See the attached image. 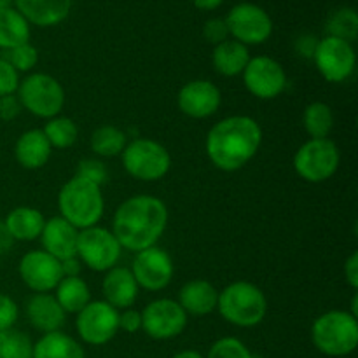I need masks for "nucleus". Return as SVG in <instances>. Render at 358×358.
Wrapping results in <instances>:
<instances>
[{
	"mask_svg": "<svg viewBox=\"0 0 358 358\" xmlns=\"http://www.w3.org/2000/svg\"><path fill=\"white\" fill-rule=\"evenodd\" d=\"M122 166L136 180L156 182L170 171L171 157L163 143L150 138H135L121 154Z\"/></svg>",
	"mask_w": 358,
	"mask_h": 358,
	"instance_id": "0eeeda50",
	"label": "nucleus"
},
{
	"mask_svg": "<svg viewBox=\"0 0 358 358\" xmlns=\"http://www.w3.org/2000/svg\"><path fill=\"white\" fill-rule=\"evenodd\" d=\"M222 2L224 0H192L199 10H215Z\"/></svg>",
	"mask_w": 358,
	"mask_h": 358,
	"instance_id": "49530a36",
	"label": "nucleus"
},
{
	"mask_svg": "<svg viewBox=\"0 0 358 358\" xmlns=\"http://www.w3.org/2000/svg\"><path fill=\"white\" fill-rule=\"evenodd\" d=\"M229 35L234 41L248 45H257L268 41L273 34V20L261 6L252 2L236 3L224 17Z\"/></svg>",
	"mask_w": 358,
	"mask_h": 358,
	"instance_id": "9d476101",
	"label": "nucleus"
},
{
	"mask_svg": "<svg viewBox=\"0 0 358 358\" xmlns=\"http://www.w3.org/2000/svg\"><path fill=\"white\" fill-rule=\"evenodd\" d=\"M76 329L79 338L87 345H107L119 331V310L105 301H91L77 313Z\"/></svg>",
	"mask_w": 358,
	"mask_h": 358,
	"instance_id": "9b49d317",
	"label": "nucleus"
},
{
	"mask_svg": "<svg viewBox=\"0 0 358 358\" xmlns=\"http://www.w3.org/2000/svg\"><path fill=\"white\" fill-rule=\"evenodd\" d=\"M339 149L329 138H311L297 149L294 156V170L303 180L320 184L338 171Z\"/></svg>",
	"mask_w": 358,
	"mask_h": 358,
	"instance_id": "6e6552de",
	"label": "nucleus"
},
{
	"mask_svg": "<svg viewBox=\"0 0 358 358\" xmlns=\"http://www.w3.org/2000/svg\"><path fill=\"white\" fill-rule=\"evenodd\" d=\"M59 217L72 224L76 229L83 231L93 227L103 217V194L100 185L73 175L58 194Z\"/></svg>",
	"mask_w": 358,
	"mask_h": 358,
	"instance_id": "7ed1b4c3",
	"label": "nucleus"
},
{
	"mask_svg": "<svg viewBox=\"0 0 358 358\" xmlns=\"http://www.w3.org/2000/svg\"><path fill=\"white\" fill-rule=\"evenodd\" d=\"M31 358H86V355L76 339L58 331L38 339L37 345H34Z\"/></svg>",
	"mask_w": 358,
	"mask_h": 358,
	"instance_id": "a878e982",
	"label": "nucleus"
},
{
	"mask_svg": "<svg viewBox=\"0 0 358 358\" xmlns=\"http://www.w3.org/2000/svg\"><path fill=\"white\" fill-rule=\"evenodd\" d=\"M138 283L133 276L131 269L115 266L108 269L101 282V292H103L105 303L114 306L115 310H126L135 304L138 299Z\"/></svg>",
	"mask_w": 358,
	"mask_h": 358,
	"instance_id": "6ab92c4d",
	"label": "nucleus"
},
{
	"mask_svg": "<svg viewBox=\"0 0 358 358\" xmlns=\"http://www.w3.org/2000/svg\"><path fill=\"white\" fill-rule=\"evenodd\" d=\"M303 126L311 138H327L334 128V115L324 101H313L303 114Z\"/></svg>",
	"mask_w": 358,
	"mask_h": 358,
	"instance_id": "c85d7f7f",
	"label": "nucleus"
},
{
	"mask_svg": "<svg viewBox=\"0 0 358 358\" xmlns=\"http://www.w3.org/2000/svg\"><path fill=\"white\" fill-rule=\"evenodd\" d=\"M14 9L31 24L56 27L69 17L72 0H14Z\"/></svg>",
	"mask_w": 358,
	"mask_h": 358,
	"instance_id": "aec40b11",
	"label": "nucleus"
},
{
	"mask_svg": "<svg viewBox=\"0 0 358 358\" xmlns=\"http://www.w3.org/2000/svg\"><path fill=\"white\" fill-rule=\"evenodd\" d=\"M327 35L343 38L352 44L358 35V14L355 9L343 7L332 13L327 21Z\"/></svg>",
	"mask_w": 358,
	"mask_h": 358,
	"instance_id": "2f4dec72",
	"label": "nucleus"
},
{
	"mask_svg": "<svg viewBox=\"0 0 358 358\" xmlns=\"http://www.w3.org/2000/svg\"><path fill=\"white\" fill-rule=\"evenodd\" d=\"M30 41V23L14 7L0 9V49L7 51Z\"/></svg>",
	"mask_w": 358,
	"mask_h": 358,
	"instance_id": "cd10ccee",
	"label": "nucleus"
},
{
	"mask_svg": "<svg viewBox=\"0 0 358 358\" xmlns=\"http://www.w3.org/2000/svg\"><path fill=\"white\" fill-rule=\"evenodd\" d=\"M245 87L261 100H273L287 87V73L276 59L269 56L250 58L243 70Z\"/></svg>",
	"mask_w": 358,
	"mask_h": 358,
	"instance_id": "4468645a",
	"label": "nucleus"
},
{
	"mask_svg": "<svg viewBox=\"0 0 358 358\" xmlns=\"http://www.w3.org/2000/svg\"><path fill=\"white\" fill-rule=\"evenodd\" d=\"M178 108L192 119H206L220 107V90L210 80H191L178 93Z\"/></svg>",
	"mask_w": 358,
	"mask_h": 358,
	"instance_id": "f3484780",
	"label": "nucleus"
},
{
	"mask_svg": "<svg viewBox=\"0 0 358 358\" xmlns=\"http://www.w3.org/2000/svg\"><path fill=\"white\" fill-rule=\"evenodd\" d=\"M13 2L14 0H0V9H3V7H13Z\"/></svg>",
	"mask_w": 358,
	"mask_h": 358,
	"instance_id": "8fccbe9b",
	"label": "nucleus"
},
{
	"mask_svg": "<svg viewBox=\"0 0 358 358\" xmlns=\"http://www.w3.org/2000/svg\"><path fill=\"white\" fill-rule=\"evenodd\" d=\"M56 301L65 313H79L91 303V290L79 276H63L56 285Z\"/></svg>",
	"mask_w": 358,
	"mask_h": 358,
	"instance_id": "bb28decb",
	"label": "nucleus"
},
{
	"mask_svg": "<svg viewBox=\"0 0 358 358\" xmlns=\"http://www.w3.org/2000/svg\"><path fill=\"white\" fill-rule=\"evenodd\" d=\"M42 133L45 135L48 142L51 143V147H56V149H69V147H72L77 142L79 128L73 122V119L56 115V117L49 119L45 122Z\"/></svg>",
	"mask_w": 358,
	"mask_h": 358,
	"instance_id": "7c9ffc66",
	"label": "nucleus"
},
{
	"mask_svg": "<svg viewBox=\"0 0 358 358\" xmlns=\"http://www.w3.org/2000/svg\"><path fill=\"white\" fill-rule=\"evenodd\" d=\"M65 315L51 294H34L27 303V317L31 327L44 334L58 332L65 324Z\"/></svg>",
	"mask_w": 358,
	"mask_h": 358,
	"instance_id": "412c9836",
	"label": "nucleus"
},
{
	"mask_svg": "<svg viewBox=\"0 0 358 358\" xmlns=\"http://www.w3.org/2000/svg\"><path fill=\"white\" fill-rule=\"evenodd\" d=\"M219 313L227 324L248 329L261 324L268 311V299L257 285L234 282L219 292Z\"/></svg>",
	"mask_w": 358,
	"mask_h": 358,
	"instance_id": "20e7f679",
	"label": "nucleus"
},
{
	"mask_svg": "<svg viewBox=\"0 0 358 358\" xmlns=\"http://www.w3.org/2000/svg\"><path fill=\"white\" fill-rule=\"evenodd\" d=\"M315 65L329 83H345L357 65V55L353 44L338 37H324L318 41L313 52Z\"/></svg>",
	"mask_w": 358,
	"mask_h": 358,
	"instance_id": "f8f14e48",
	"label": "nucleus"
},
{
	"mask_svg": "<svg viewBox=\"0 0 358 358\" xmlns=\"http://www.w3.org/2000/svg\"><path fill=\"white\" fill-rule=\"evenodd\" d=\"M21 103L17 100L16 94H7V96H0V119L2 121H13L20 115Z\"/></svg>",
	"mask_w": 358,
	"mask_h": 358,
	"instance_id": "a19ab883",
	"label": "nucleus"
},
{
	"mask_svg": "<svg viewBox=\"0 0 358 358\" xmlns=\"http://www.w3.org/2000/svg\"><path fill=\"white\" fill-rule=\"evenodd\" d=\"M77 238H79V229L66 222L63 217H52L45 220L44 229H42L41 241L44 252L52 255L58 261L76 257L77 255Z\"/></svg>",
	"mask_w": 358,
	"mask_h": 358,
	"instance_id": "a211bd4d",
	"label": "nucleus"
},
{
	"mask_svg": "<svg viewBox=\"0 0 358 358\" xmlns=\"http://www.w3.org/2000/svg\"><path fill=\"white\" fill-rule=\"evenodd\" d=\"M142 331L156 341L173 339L187 327L189 315L173 299H156L143 308Z\"/></svg>",
	"mask_w": 358,
	"mask_h": 358,
	"instance_id": "ddd939ff",
	"label": "nucleus"
},
{
	"mask_svg": "<svg viewBox=\"0 0 358 358\" xmlns=\"http://www.w3.org/2000/svg\"><path fill=\"white\" fill-rule=\"evenodd\" d=\"M62 262V271H63V276H79L80 273V264L83 262L79 261V257H70V259H65V261H59Z\"/></svg>",
	"mask_w": 358,
	"mask_h": 358,
	"instance_id": "37998d69",
	"label": "nucleus"
},
{
	"mask_svg": "<svg viewBox=\"0 0 358 358\" xmlns=\"http://www.w3.org/2000/svg\"><path fill=\"white\" fill-rule=\"evenodd\" d=\"M171 358H205L199 352L196 350H184V352H178L177 355H173Z\"/></svg>",
	"mask_w": 358,
	"mask_h": 358,
	"instance_id": "de8ad7c7",
	"label": "nucleus"
},
{
	"mask_svg": "<svg viewBox=\"0 0 358 358\" xmlns=\"http://www.w3.org/2000/svg\"><path fill=\"white\" fill-rule=\"evenodd\" d=\"M119 329L128 334H135L136 331L142 329V313L133 308H126L119 313Z\"/></svg>",
	"mask_w": 358,
	"mask_h": 358,
	"instance_id": "ea45409f",
	"label": "nucleus"
},
{
	"mask_svg": "<svg viewBox=\"0 0 358 358\" xmlns=\"http://www.w3.org/2000/svg\"><path fill=\"white\" fill-rule=\"evenodd\" d=\"M318 41H315L311 35H306V37H301L299 41H297V49H299V52H303L304 56H313Z\"/></svg>",
	"mask_w": 358,
	"mask_h": 358,
	"instance_id": "c03bdc74",
	"label": "nucleus"
},
{
	"mask_svg": "<svg viewBox=\"0 0 358 358\" xmlns=\"http://www.w3.org/2000/svg\"><path fill=\"white\" fill-rule=\"evenodd\" d=\"M206 358H254V355L240 339L222 338L213 343Z\"/></svg>",
	"mask_w": 358,
	"mask_h": 358,
	"instance_id": "f704fd0d",
	"label": "nucleus"
},
{
	"mask_svg": "<svg viewBox=\"0 0 358 358\" xmlns=\"http://www.w3.org/2000/svg\"><path fill=\"white\" fill-rule=\"evenodd\" d=\"M3 224L14 241H34L41 238L45 219L37 208L17 206L7 213Z\"/></svg>",
	"mask_w": 358,
	"mask_h": 358,
	"instance_id": "b1692460",
	"label": "nucleus"
},
{
	"mask_svg": "<svg viewBox=\"0 0 358 358\" xmlns=\"http://www.w3.org/2000/svg\"><path fill=\"white\" fill-rule=\"evenodd\" d=\"M20 278L35 294H48L63 278L62 262L44 250H31L20 261Z\"/></svg>",
	"mask_w": 358,
	"mask_h": 358,
	"instance_id": "dca6fc26",
	"label": "nucleus"
},
{
	"mask_svg": "<svg viewBox=\"0 0 358 358\" xmlns=\"http://www.w3.org/2000/svg\"><path fill=\"white\" fill-rule=\"evenodd\" d=\"M250 62V51L245 44L238 41H224L213 48L212 63L217 73L226 77H234L243 73L245 66Z\"/></svg>",
	"mask_w": 358,
	"mask_h": 358,
	"instance_id": "393cba45",
	"label": "nucleus"
},
{
	"mask_svg": "<svg viewBox=\"0 0 358 358\" xmlns=\"http://www.w3.org/2000/svg\"><path fill=\"white\" fill-rule=\"evenodd\" d=\"M345 278L353 290L358 289V252H353L345 262Z\"/></svg>",
	"mask_w": 358,
	"mask_h": 358,
	"instance_id": "79ce46f5",
	"label": "nucleus"
},
{
	"mask_svg": "<svg viewBox=\"0 0 358 358\" xmlns=\"http://www.w3.org/2000/svg\"><path fill=\"white\" fill-rule=\"evenodd\" d=\"M79 177L86 178V180L93 182L96 185H103L108 178V171L105 164L98 159H83L77 164V173Z\"/></svg>",
	"mask_w": 358,
	"mask_h": 358,
	"instance_id": "c9c22d12",
	"label": "nucleus"
},
{
	"mask_svg": "<svg viewBox=\"0 0 358 358\" xmlns=\"http://www.w3.org/2000/svg\"><path fill=\"white\" fill-rule=\"evenodd\" d=\"M121 245L112 231L105 227H87L79 231L77 238V257L83 264L98 273H107L115 268L121 259Z\"/></svg>",
	"mask_w": 358,
	"mask_h": 358,
	"instance_id": "1a4fd4ad",
	"label": "nucleus"
},
{
	"mask_svg": "<svg viewBox=\"0 0 358 358\" xmlns=\"http://www.w3.org/2000/svg\"><path fill=\"white\" fill-rule=\"evenodd\" d=\"M51 150V143L48 142L42 129H28L17 138L14 145V156L20 166L27 170H38L48 164Z\"/></svg>",
	"mask_w": 358,
	"mask_h": 358,
	"instance_id": "5701e85b",
	"label": "nucleus"
},
{
	"mask_svg": "<svg viewBox=\"0 0 358 358\" xmlns=\"http://www.w3.org/2000/svg\"><path fill=\"white\" fill-rule=\"evenodd\" d=\"M21 107L42 119H52L63 110L65 105V90L58 79L48 73H31L20 80L16 91Z\"/></svg>",
	"mask_w": 358,
	"mask_h": 358,
	"instance_id": "423d86ee",
	"label": "nucleus"
},
{
	"mask_svg": "<svg viewBox=\"0 0 358 358\" xmlns=\"http://www.w3.org/2000/svg\"><path fill=\"white\" fill-rule=\"evenodd\" d=\"M168 226V208L159 198L138 194L126 199L115 210L112 234L121 248L142 252L156 247Z\"/></svg>",
	"mask_w": 358,
	"mask_h": 358,
	"instance_id": "f257e3e1",
	"label": "nucleus"
},
{
	"mask_svg": "<svg viewBox=\"0 0 358 358\" xmlns=\"http://www.w3.org/2000/svg\"><path fill=\"white\" fill-rule=\"evenodd\" d=\"M315 348L327 357H346L358 346V320L350 311L332 310L311 325Z\"/></svg>",
	"mask_w": 358,
	"mask_h": 358,
	"instance_id": "39448f33",
	"label": "nucleus"
},
{
	"mask_svg": "<svg viewBox=\"0 0 358 358\" xmlns=\"http://www.w3.org/2000/svg\"><path fill=\"white\" fill-rule=\"evenodd\" d=\"M173 261L164 248L150 247L136 252L131 273L142 289L157 292L170 285L173 278Z\"/></svg>",
	"mask_w": 358,
	"mask_h": 358,
	"instance_id": "2eb2a0df",
	"label": "nucleus"
},
{
	"mask_svg": "<svg viewBox=\"0 0 358 358\" xmlns=\"http://www.w3.org/2000/svg\"><path fill=\"white\" fill-rule=\"evenodd\" d=\"M358 296H357V292H355V296H353V299H352V315L353 317H358Z\"/></svg>",
	"mask_w": 358,
	"mask_h": 358,
	"instance_id": "09e8293b",
	"label": "nucleus"
},
{
	"mask_svg": "<svg viewBox=\"0 0 358 358\" xmlns=\"http://www.w3.org/2000/svg\"><path fill=\"white\" fill-rule=\"evenodd\" d=\"M13 243H14V240L10 238L6 224H3V220H0V255L6 254V252H9L10 247H13Z\"/></svg>",
	"mask_w": 358,
	"mask_h": 358,
	"instance_id": "a18cd8bd",
	"label": "nucleus"
},
{
	"mask_svg": "<svg viewBox=\"0 0 358 358\" xmlns=\"http://www.w3.org/2000/svg\"><path fill=\"white\" fill-rule=\"evenodd\" d=\"M219 290L206 280L187 282L178 292V304L182 310L192 317H205L217 310Z\"/></svg>",
	"mask_w": 358,
	"mask_h": 358,
	"instance_id": "4be33fe9",
	"label": "nucleus"
},
{
	"mask_svg": "<svg viewBox=\"0 0 358 358\" xmlns=\"http://www.w3.org/2000/svg\"><path fill=\"white\" fill-rule=\"evenodd\" d=\"M20 317V308L13 297L0 294V331H9L14 327Z\"/></svg>",
	"mask_w": 358,
	"mask_h": 358,
	"instance_id": "e433bc0d",
	"label": "nucleus"
},
{
	"mask_svg": "<svg viewBox=\"0 0 358 358\" xmlns=\"http://www.w3.org/2000/svg\"><path fill=\"white\" fill-rule=\"evenodd\" d=\"M126 133L112 124L100 126L91 135V149L100 157H115L126 147Z\"/></svg>",
	"mask_w": 358,
	"mask_h": 358,
	"instance_id": "c756f323",
	"label": "nucleus"
},
{
	"mask_svg": "<svg viewBox=\"0 0 358 358\" xmlns=\"http://www.w3.org/2000/svg\"><path fill=\"white\" fill-rule=\"evenodd\" d=\"M17 87H20V73L6 59L0 58V96L14 94Z\"/></svg>",
	"mask_w": 358,
	"mask_h": 358,
	"instance_id": "4c0bfd02",
	"label": "nucleus"
},
{
	"mask_svg": "<svg viewBox=\"0 0 358 358\" xmlns=\"http://www.w3.org/2000/svg\"><path fill=\"white\" fill-rule=\"evenodd\" d=\"M34 345L24 332L9 329L0 331V358H31Z\"/></svg>",
	"mask_w": 358,
	"mask_h": 358,
	"instance_id": "473e14b6",
	"label": "nucleus"
},
{
	"mask_svg": "<svg viewBox=\"0 0 358 358\" xmlns=\"http://www.w3.org/2000/svg\"><path fill=\"white\" fill-rule=\"evenodd\" d=\"M17 73L20 72H30L38 62V51L27 42V44H21L16 45L13 49H7L6 55L2 56Z\"/></svg>",
	"mask_w": 358,
	"mask_h": 358,
	"instance_id": "72a5a7b5",
	"label": "nucleus"
},
{
	"mask_svg": "<svg viewBox=\"0 0 358 358\" xmlns=\"http://www.w3.org/2000/svg\"><path fill=\"white\" fill-rule=\"evenodd\" d=\"M203 35H205L206 41L213 45L227 41L229 30H227L226 20H224V17H212V20H208L205 23V27H203Z\"/></svg>",
	"mask_w": 358,
	"mask_h": 358,
	"instance_id": "58836bf2",
	"label": "nucleus"
},
{
	"mask_svg": "<svg viewBox=\"0 0 358 358\" xmlns=\"http://www.w3.org/2000/svg\"><path fill=\"white\" fill-rule=\"evenodd\" d=\"M261 142L262 129L255 119L231 115L210 129L205 149L213 166L222 171H236L250 163Z\"/></svg>",
	"mask_w": 358,
	"mask_h": 358,
	"instance_id": "f03ea898",
	"label": "nucleus"
}]
</instances>
